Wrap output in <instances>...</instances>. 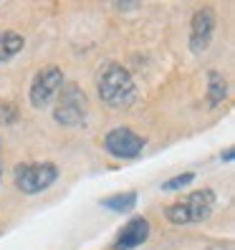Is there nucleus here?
Returning a JSON list of instances; mask_svg holds the SVG:
<instances>
[{
  "mask_svg": "<svg viewBox=\"0 0 235 250\" xmlns=\"http://www.w3.org/2000/svg\"><path fill=\"white\" fill-rule=\"evenodd\" d=\"M96 89L101 101L109 109H129L137 101V83L131 79V73L122 66L109 61L96 76Z\"/></svg>",
  "mask_w": 235,
  "mask_h": 250,
  "instance_id": "f257e3e1",
  "label": "nucleus"
},
{
  "mask_svg": "<svg viewBox=\"0 0 235 250\" xmlns=\"http://www.w3.org/2000/svg\"><path fill=\"white\" fill-rule=\"evenodd\" d=\"M213 205H215V192L210 187H202L190 192L182 202H174L165 208V215L172 225H195L208 220L213 212Z\"/></svg>",
  "mask_w": 235,
  "mask_h": 250,
  "instance_id": "f03ea898",
  "label": "nucleus"
},
{
  "mask_svg": "<svg viewBox=\"0 0 235 250\" xmlns=\"http://www.w3.org/2000/svg\"><path fill=\"white\" fill-rule=\"evenodd\" d=\"M89 116V99L76 83H64L61 96L53 106V119L61 126H84Z\"/></svg>",
  "mask_w": 235,
  "mask_h": 250,
  "instance_id": "7ed1b4c3",
  "label": "nucleus"
},
{
  "mask_svg": "<svg viewBox=\"0 0 235 250\" xmlns=\"http://www.w3.org/2000/svg\"><path fill=\"white\" fill-rule=\"evenodd\" d=\"M13 180L23 195H38L58 180V167L53 162H21L13 169Z\"/></svg>",
  "mask_w": 235,
  "mask_h": 250,
  "instance_id": "20e7f679",
  "label": "nucleus"
},
{
  "mask_svg": "<svg viewBox=\"0 0 235 250\" xmlns=\"http://www.w3.org/2000/svg\"><path fill=\"white\" fill-rule=\"evenodd\" d=\"M64 86V71L58 66H46L41 68L36 76H33V83H31V91H28V96H31V106L33 109H46L53 96L61 91Z\"/></svg>",
  "mask_w": 235,
  "mask_h": 250,
  "instance_id": "39448f33",
  "label": "nucleus"
},
{
  "mask_svg": "<svg viewBox=\"0 0 235 250\" xmlns=\"http://www.w3.org/2000/svg\"><path fill=\"white\" fill-rule=\"evenodd\" d=\"M104 149L116 159H134L144 149V139L127 126H116L104 137Z\"/></svg>",
  "mask_w": 235,
  "mask_h": 250,
  "instance_id": "423d86ee",
  "label": "nucleus"
},
{
  "mask_svg": "<svg viewBox=\"0 0 235 250\" xmlns=\"http://www.w3.org/2000/svg\"><path fill=\"white\" fill-rule=\"evenodd\" d=\"M215 10L213 8H200L195 10L192 16V23H190V51L192 53H205L210 48V41H213V33H215Z\"/></svg>",
  "mask_w": 235,
  "mask_h": 250,
  "instance_id": "0eeeda50",
  "label": "nucleus"
},
{
  "mask_svg": "<svg viewBox=\"0 0 235 250\" xmlns=\"http://www.w3.org/2000/svg\"><path fill=\"white\" fill-rule=\"evenodd\" d=\"M150 238V220L147 217H131L129 223L122 228V232L114 240V250H134Z\"/></svg>",
  "mask_w": 235,
  "mask_h": 250,
  "instance_id": "6e6552de",
  "label": "nucleus"
},
{
  "mask_svg": "<svg viewBox=\"0 0 235 250\" xmlns=\"http://www.w3.org/2000/svg\"><path fill=\"white\" fill-rule=\"evenodd\" d=\"M228 96V81L220 71H210L208 73V106L215 109L225 101Z\"/></svg>",
  "mask_w": 235,
  "mask_h": 250,
  "instance_id": "1a4fd4ad",
  "label": "nucleus"
},
{
  "mask_svg": "<svg viewBox=\"0 0 235 250\" xmlns=\"http://www.w3.org/2000/svg\"><path fill=\"white\" fill-rule=\"evenodd\" d=\"M25 48V38L16 31L0 33V63H8L13 56H18Z\"/></svg>",
  "mask_w": 235,
  "mask_h": 250,
  "instance_id": "9d476101",
  "label": "nucleus"
},
{
  "mask_svg": "<svg viewBox=\"0 0 235 250\" xmlns=\"http://www.w3.org/2000/svg\"><path fill=\"white\" fill-rule=\"evenodd\" d=\"M137 205V192H124V195H111L107 200H101V208H107L111 212H129Z\"/></svg>",
  "mask_w": 235,
  "mask_h": 250,
  "instance_id": "9b49d317",
  "label": "nucleus"
},
{
  "mask_svg": "<svg viewBox=\"0 0 235 250\" xmlns=\"http://www.w3.org/2000/svg\"><path fill=\"white\" fill-rule=\"evenodd\" d=\"M190 182H195V174L192 172H185V174H177V177L162 182V189H165V192H177V189L187 187Z\"/></svg>",
  "mask_w": 235,
  "mask_h": 250,
  "instance_id": "f8f14e48",
  "label": "nucleus"
},
{
  "mask_svg": "<svg viewBox=\"0 0 235 250\" xmlns=\"http://www.w3.org/2000/svg\"><path fill=\"white\" fill-rule=\"evenodd\" d=\"M223 159H225V162H233V146H228V149L223 152Z\"/></svg>",
  "mask_w": 235,
  "mask_h": 250,
  "instance_id": "ddd939ff",
  "label": "nucleus"
}]
</instances>
